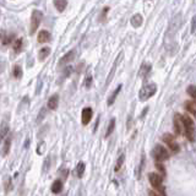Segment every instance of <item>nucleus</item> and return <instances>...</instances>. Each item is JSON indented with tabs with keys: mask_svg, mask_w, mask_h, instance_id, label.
Returning a JSON list of instances; mask_svg holds the SVG:
<instances>
[{
	"mask_svg": "<svg viewBox=\"0 0 196 196\" xmlns=\"http://www.w3.org/2000/svg\"><path fill=\"white\" fill-rule=\"evenodd\" d=\"M183 120H184V135H185V137L190 142H194L195 141V126H194V122L186 114L183 115Z\"/></svg>",
	"mask_w": 196,
	"mask_h": 196,
	"instance_id": "nucleus-1",
	"label": "nucleus"
},
{
	"mask_svg": "<svg viewBox=\"0 0 196 196\" xmlns=\"http://www.w3.org/2000/svg\"><path fill=\"white\" fill-rule=\"evenodd\" d=\"M148 180H150L152 187L156 191L165 195V187L163 185V176L162 175H159L158 173H150L148 174Z\"/></svg>",
	"mask_w": 196,
	"mask_h": 196,
	"instance_id": "nucleus-2",
	"label": "nucleus"
},
{
	"mask_svg": "<svg viewBox=\"0 0 196 196\" xmlns=\"http://www.w3.org/2000/svg\"><path fill=\"white\" fill-rule=\"evenodd\" d=\"M157 92V85L156 83H148L146 86H143L140 92H139V98L141 102H145L147 100H150V98Z\"/></svg>",
	"mask_w": 196,
	"mask_h": 196,
	"instance_id": "nucleus-3",
	"label": "nucleus"
},
{
	"mask_svg": "<svg viewBox=\"0 0 196 196\" xmlns=\"http://www.w3.org/2000/svg\"><path fill=\"white\" fill-rule=\"evenodd\" d=\"M43 20V14L39 10H33L32 15H31V22H30V33L34 34L36 31L38 30L41 22Z\"/></svg>",
	"mask_w": 196,
	"mask_h": 196,
	"instance_id": "nucleus-4",
	"label": "nucleus"
},
{
	"mask_svg": "<svg viewBox=\"0 0 196 196\" xmlns=\"http://www.w3.org/2000/svg\"><path fill=\"white\" fill-rule=\"evenodd\" d=\"M152 154H153V158L156 162H164V161L169 159V152L162 145H156V147L152 151Z\"/></svg>",
	"mask_w": 196,
	"mask_h": 196,
	"instance_id": "nucleus-5",
	"label": "nucleus"
},
{
	"mask_svg": "<svg viewBox=\"0 0 196 196\" xmlns=\"http://www.w3.org/2000/svg\"><path fill=\"white\" fill-rule=\"evenodd\" d=\"M162 139H163L164 143H165V145L169 147V150H170L172 152H174V153H178V152L180 151V146H179V143L176 142L175 137H174L172 134H169V132H165V134L162 136Z\"/></svg>",
	"mask_w": 196,
	"mask_h": 196,
	"instance_id": "nucleus-6",
	"label": "nucleus"
},
{
	"mask_svg": "<svg viewBox=\"0 0 196 196\" xmlns=\"http://www.w3.org/2000/svg\"><path fill=\"white\" fill-rule=\"evenodd\" d=\"M173 124H174V130L176 132V135H184V120H183V115L176 113L173 118Z\"/></svg>",
	"mask_w": 196,
	"mask_h": 196,
	"instance_id": "nucleus-7",
	"label": "nucleus"
},
{
	"mask_svg": "<svg viewBox=\"0 0 196 196\" xmlns=\"http://www.w3.org/2000/svg\"><path fill=\"white\" fill-rule=\"evenodd\" d=\"M92 115H93V111H92V108H89V107L83 108V109H82V114H81L82 124H83V125H87V124L91 122Z\"/></svg>",
	"mask_w": 196,
	"mask_h": 196,
	"instance_id": "nucleus-8",
	"label": "nucleus"
},
{
	"mask_svg": "<svg viewBox=\"0 0 196 196\" xmlns=\"http://www.w3.org/2000/svg\"><path fill=\"white\" fill-rule=\"evenodd\" d=\"M58 104H59V96L58 94H53L49 100H48V103H47V107L48 109L50 111H55L58 108Z\"/></svg>",
	"mask_w": 196,
	"mask_h": 196,
	"instance_id": "nucleus-9",
	"label": "nucleus"
},
{
	"mask_svg": "<svg viewBox=\"0 0 196 196\" xmlns=\"http://www.w3.org/2000/svg\"><path fill=\"white\" fill-rule=\"evenodd\" d=\"M130 22H131V26H132V27H135V28H139V27L142 25V22H143V19H142L141 14H135V15L131 17Z\"/></svg>",
	"mask_w": 196,
	"mask_h": 196,
	"instance_id": "nucleus-10",
	"label": "nucleus"
},
{
	"mask_svg": "<svg viewBox=\"0 0 196 196\" xmlns=\"http://www.w3.org/2000/svg\"><path fill=\"white\" fill-rule=\"evenodd\" d=\"M49 39H50V33H49L48 31H45V30L39 31L38 37H37L38 43H45V42H48Z\"/></svg>",
	"mask_w": 196,
	"mask_h": 196,
	"instance_id": "nucleus-11",
	"label": "nucleus"
},
{
	"mask_svg": "<svg viewBox=\"0 0 196 196\" xmlns=\"http://www.w3.org/2000/svg\"><path fill=\"white\" fill-rule=\"evenodd\" d=\"M185 109H186L190 114H192L194 117H196V102H195L194 100L185 102Z\"/></svg>",
	"mask_w": 196,
	"mask_h": 196,
	"instance_id": "nucleus-12",
	"label": "nucleus"
},
{
	"mask_svg": "<svg viewBox=\"0 0 196 196\" xmlns=\"http://www.w3.org/2000/svg\"><path fill=\"white\" fill-rule=\"evenodd\" d=\"M63 181L61 180H55L53 184H52V192L53 194H60L63 191Z\"/></svg>",
	"mask_w": 196,
	"mask_h": 196,
	"instance_id": "nucleus-13",
	"label": "nucleus"
},
{
	"mask_svg": "<svg viewBox=\"0 0 196 196\" xmlns=\"http://www.w3.org/2000/svg\"><path fill=\"white\" fill-rule=\"evenodd\" d=\"M74 58H75V50H70L67 54H65V55L61 58V60H60V65H64V64H67V63L72 61V60H74Z\"/></svg>",
	"mask_w": 196,
	"mask_h": 196,
	"instance_id": "nucleus-14",
	"label": "nucleus"
},
{
	"mask_svg": "<svg viewBox=\"0 0 196 196\" xmlns=\"http://www.w3.org/2000/svg\"><path fill=\"white\" fill-rule=\"evenodd\" d=\"M85 169H86L85 162H78L77 165H76V168H75L76 176H77V178H82V176H83V173H85Z\"/></svg>",
	"mask_w": 196,
	"mask_h": 196,
	"instance_id": "nucleus-15",
	"label": "nucleus"
},
{
	"mask_svg": "<svg viewBox=\"0 0 196 196\" xmlns=\"http://www.w3.org/2000/svg\"><path fill=\"white\" fill-rule=\"evenodd\" d=\"M67 5V0H54V6L59 13H63Z\"/></svg>",
	"mask_w": 196,
	"mask_h": 196,
	"instance_id": "nucleus-16",
	"label": "nucleus"
},
{
	"mask_svg": "<svg viewBox=\"0 0 196 196\" xmlns=\"http://www.w3.org/2000/svg\"><path fill=\"white\" fill-rule=\"evenodd\" d=\"M49 54H50V48H49V47H44V48H42V49L38 52V59H39L41 61H43Z\"/></svg>",
	"mask_w": 196,
	"mask_h": 196,
	"instance_id": "nucleus-17",
	"label": "nucleus"
},
{
	"mask_svg": "<svg viewBox=\"0 0 196 196\" xmlns=\"http://www.w3.org/2000/svg\"><path fill=\"white\" fill-rule=\"evenodd\" d=\"M120 89H122V85H119V86L117 87V89H115V91L112 93V96L108 98V106H112V104L115 102V100H117V97H118V94H119Z\"/></svg>",
	"mask_w": 196,
	"mask_h": 196,
	"instance_id": "nucleus-18",
	"label": "nucleus"
},
{
	"mask_svg": "<svg viewBox=\"0 0 196 196\" xmlns=\"http://www.w3.org/2000/svg\"><path fill=\"white\" fill-rule=\"evenodd\" d=\"M11 147V137H8L4 140V145H3V156H6L10 151Z\"/></svg>",
	"mask_w": 196,
	"mask_h": 196,
	"instance_id": "nucleus-19",
	"label": "nucleus"
},
{
	"mask_svg": "<svg viewBox=\"0 0 196 196\" xmlns=\"http://www.w3.org/2000/svg\"><path fill=\"white\" fill-rule=\"evenodd\" d=\"M150 70H151V64L150 63H145L140 69V76H142V77L146 76L150 72Z\"/></svg>",
	"mask_w": 196,
	"mask_h": 196,
	"instance_id": "nucleus-20",
	"label": "nucleus"
},
{
	"mask_svg": "<svg viewBox=\"0 0 196 196\" xmlns=\"http://www.w3.org/2000/svg\"><path fill=\"white\" fill-rule=\"evenodd\" d=\"M114 128H115V119L113 118V119H111V122H109V124H108V129H107V131H106V137L111 136V134L113 132Z\"/></svg>",
	"mask_w": 196,
	"mask_h": 196,
	"instance_id": "nucleus-21",
	"label": "nucleus"
},
{
	"mask_svg": "<svg viewBox=\"0 0 196 196\" xmlns=\"http://www.w3.org/2000/svg\"><path fill=\"white\" fill-rule=\"evenodd\" d=\"M186 91H187V94H189V96L192 98V100L196 102V86H192V85H191V86H189V87H187V89H186Z\"/></svg>",
	"mask_w": 196,
	"mask_h": 196,
	"instance_id": "nucleus-22",
	"label": "nucleus"
},
{
	"mask_svg": "<svg viewBox=\"0 0 196 196\" xmlns=\"http://www.w3.org/2000/svg\"><path fill=\"white\" fill-rule=\"evenodd\" d=\"M124 159H125V156H124V154H120V157H119L118 161H117V165H115V168H114L115 172H119V170H120V168H122V165H123V163H124Z\"/></svg>",
	"mask_w": 196,
	"mask_h": 196,
	"instance_id": "nucleus-23",
	"label": "nucleus"
},
{
	"mask_svg": "<svg viewBox=\"0 0 196 196\" xmlns=\"http://www.w3.org/2000/svg\"><path fill=\"white\" fill-rule=\"evenodd\" d=\"M14 76H15L16 78H21V77H22V67H21L20 65H16V66L14 67Z\"/></svg>",
	"mask_w": 196,
	"mask_h": 196,
	"instance_id": "nucleus-24",
	"label": "nucleus"
},
{
	"mask_svg": "<svg viewBox=\"0 0 196 196\" xmlns=\"http://www.w3.org/2000/svg\"><path fill=\"white\" fill-rule=\"evenodd\" d=\"M21 48H22V38H19V39H16L15 43H14V50H15L16 53H19V52L21 50Z\"/></svg>",
	"mask_w": 196,
	"mask_h": 196,
	"instance_id": "nucleus-25",
	"label": "nucleus"
},
{
	"mask_svg": "<svg viewBox=\"0 0 196 196\" xmlns=\"http://www.w3.org/2000/svg\"><path fill=\"white\" fill-rule=\"evenodd\" d=\"M156 167H157V169H158V172L161 173V175H162V176H165V168H164L163 163H162V162H156Z\"/></svg>",
	"mask_w": 196,
	"mask_h": 196,
	"instance_id": "nucleus-26",
	"label": "nucleus"
},
{
	"mask_svg": "<svg viewBox=\"0 0 196 196\" xmlns=\"http://www.w3.org/2000/svg\"><path fill=\"white\" fill-rule=\"evenodd\" d=\"M9 134V126H6V125H3V128H2V139L4 140L5 139V136Z\"/></svg>",
	"mask_w": 196,
	"mask_h": 196,
	"instance_id": "nucleus-27",
	"label": "nucleus"
},
{
	"mask_svg": "<svg viewBox=\"0 0 196 196\" xmlns=\"http://www.w3.org/2000/svg\"><path fill=\"white\" fill-rule=\"evenodd\" d=\"M195 31H196V16H194L191 20V33H195Z\"/></svg>",
	"mask_w": 196,
	"mask_h": 196,
	"instance_id": "nucleus-28",
	"label": "nucleus"
},
{
	"mask_svg": "<svg viewBox=\"0 0 196 196\" xmlns=\"http://www.w3.org/2000/svg\"><path fill=\"white\" fill-rule=\"evenodd\" d=\"M148 196H165V195H163V194H161V192H158V191H156L153 189V190L148 191Z\"/></svg>",
	"mask_w": 196,
	"mask_h": 196,
	"instance_id": "nucleus-29",
	"label": "nucleus"
},
{
	"mask_svg": "<svg viewBox=\"0 0 196 196\" xmlns=\"http://www.w3.org/2000/svg\"><path fill=\"white\" fill-rule=\"evenodd\" d=\"M11 39H13V36H4L3 37V44H8V43H10L11 42Z\"/></svg>",
	"mask_w": 196,
	"mask_h": 196,
	"instance_id": "nucleus-30",
	"label": "nucleus"
},
{
	"mask_svg": "<svg viewBox=\"0 0 196 196\" xmlns=\"http://www.w3.org/2000/svg\"><path fill=\"white\" fill-rule=\"evenodd\" d=\"M91 82H92V76L86 77V87H87V88H89V87H91Z\"/></svg>",
	"mask_w": 196,
	"mask_h": 196,
	"instance_id": "nucleus-31",
	"label": "nucleus"
}]
</instances>
